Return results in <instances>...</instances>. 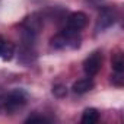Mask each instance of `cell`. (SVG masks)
Returning <instances> with one entry per match:
<instances>
[{
    "instance_id": "6da1fadb",
    "label": "cell",
    "mask_w": 124,
    "mask_h": 124,
    "mask_svg": "<svg viewBox=\"0 0 124 124\" xmlns=\"http://www.w3.org/2000/svg\"><path fill=\"white\" fill-rule=\"evenodd\" d=\"M25 104H26V93L22 89H15L6 96V99H5V109L8 112H10V114H15Z\"/></svg>"
},
{
    "instance_id": "7a4b0ae2",
    "label": "cell",
    "mask_w": 124,
    "mask_h": 124,
    "mask_svg": "<svg viewBox=\"0 0 124 124\" xmlns=\"http://www.w3.org/2000/svg\"><path fill=\"white\" fill-rule=\"evenodd\" d=\"M101 66H102V53L93 51L83 61V72L88 78H93L101 70Z\"/></svg>"
},
{
    "instance_id": "3957f363",
    "label": "cell",
    "mask_w": 124,
    "mask_h": 124,
    "mask_svg": "<svg viewBox=\"0 0 124 124\" xmlns=\"http://www.w3.org/2000/svg\"><path fill=\"white\" fill-rule=\"evenodd\" d=\"M117 19V13L112 8H104L99 15H98V19H96V23H95V31L96 32H102L105 29H108L109 26L114 25Z\"/></svg>"
},
{
    "instance_id": "277c9868",
    "label": "cell",
    "mask_w": 124,
    "mask_h": 124,
    "mask_svg": "<svg viewBox=\"0 0 124 124\" xmlns=\"http://www.w3.org/2000/svg\"><path fill=\"white\" fill-rule=\"evenodd\" d=\"M88 23V16L83 12H73L69 18H67V23L66 28L73 31V32H79L82 31Z\"/></svg>"
},
{
    "instance_id": "5b68a950",
    "label": "cell",
    "mask_w": 124,
    "mask_h": 124,
    "mask_svg": "<svg viewBox=\"0 0 124 124\" xmlns=\"http://www.w3.org/2000/svg\"><path fill=\"white\" fill-rule=\"evenodd\" d=\"M73 92L75 93H79V95H82V93H86V92H89V91H92L93 89V80L91 79V78H85V79H79L78 82H75L73 83Z\"/></svg>"
},
{
    "instance_id": "8992f818",
    "label": "cell",
    "mask_w": 124,
    "mask_h": 124,
    "mask_svg": "<svg viewBox=\"0 0 124 124\" xmlns=\"http://www.w3.org/2000/svg\"><path fill=\"white\" fill-rule=\"evenodd\" d=\"M99 120V112L95 108H86L82 114V123L83 124H95Z\"/></svg>"
},
{
    "instance_id": "52a82bcc",
    "label": "cell",
    "mask_w": 124,
    "mask_h": 124,
    "mask_svg": "<svg viewBox=\"0 0 124 124\" xmlns=\"http://www.w3.org/2000/svg\"><path fill=\"white\" fill-rule=\"evenodd\" d=\"M51 45L54 47V48H57V50H61V48H66V47H69V39H67V37L64 35V34H58V35H55L53 39H51Z\"/></svg>"
},
{
    "instance_id": "ba28073f",
    "label": "cell",
    "mask_w": 124,
    "mask_h": 124,
    "mask_svg": "<svg viewBox=\"0 0 124 124\" xmlns=\"http://www.w3.org/2000/svg\"><path fill=\"white\" fill-rule=\"evenodd\" d=\"M13 54H15V45L12 42H8L6 41V44L3 47V51H2V54H0V57H2L5 61H9V60H12Z\"/></svg>"
},
{
    "instance_id": "9c48e42d",
    "label": "cell",
    "mask_w": 124,
    "mask_h": 124,
    "mask_svg": "<svg viewBox=\"0 0 124 124\" xmlns=\"http://www.w3.org/2000/svg\"><path fill=\"white\" fill-rule=\"evenodd\" d=\"M112 69H114V72H120V73L124 72V60H123L121 54H117L112 58Z\"/></svg>"
},
{
    "instance_id": "30bf717a",
    "label": "cell",
    "mask_w": 124,
    "mask_h": 124,
    "mask_svg": "<svg viewBox=\"0 0 124 124\" xmlns=\"http://www.w3.org/2000/svg\"><path fill=\"white\" fill-rule=\"evenodd\" d=\"M53 93H54L55 96H58V98H63V96L67 95V88L63 86V85H55V86L53 88Z\"/></svg>"
},
{
    "instance_id": "8fae6325",
    "label": "cell",
    "mask_w": 124,
    "mask_h": 124,
    "mask_svg": "<svg viewBox=\"0 0 124 124\" xmlns=\"http://www.w3.org/2000/svg\"><path fill=\"white\" fill-rule=\"evenodd\" d=\"M111 82H112L115 86H121V85H123V82H124L123 73H120V72H114V75L111 76Z\"/></svg>"
},
{
    "instance_id": "7c38bea8",
    "label": "cell",
    "mask_w": 124,
    "mask_h": 124,
    "mask_svg": "<svg viewBox=\"0 0 124 124\" xmlns=\"http://www.w3.org/2000/svg\"><path fill=\"white\" fill-rule=\"evenodd\" d=\"M25 123H26V124H28V123H31V124H34V123H48V120H47V118H44V117L34 115V117L26 118V120H25Z\"/></svg>"
},
{
    "instance_id": "4fadbf2b",
    "label": "cell",
    "mask_w": 124,
    "mask_h": 124,
    "mask_svg": "<svg viewBox=\"0 0 124 124\" xmlns=\"http://www.w3.org/2000/svg\"><path fill=\"white\" fill-rule=\"evenodd\" d=\"M5 44H6V41L3 39V37H0V54H2V51H3V47H5Z\"/></svg>"
}]
</instances>
